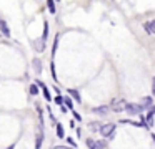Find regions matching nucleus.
<instances>
[{"label":"nucleus","mask_w":155,"mask_h":149,"mask_svg":"<svg viewBox=\"0 0 155 149\" xmlns=\"http://www.w3.org/2000/svg\"><path fill=\"white\" fill-rule=\"evenodd\" d=\"M115 128H117V126H115L114 123H108V124H102L100 128H98V131H100L102 138L112 139V138H114V134H115Z\"/></svg>","instance_id":"obj_1"},{"label":"nucleus","mask_w":155,"mask_h":149,"mask_svg":"<svg viewBox=\"0 0 155 149\" xmlns=\"http://www.w3.org/2000/svg\"><path fill=\"white\" fill-rule=\"evenodd\" d=\"M124 111H127L128 114H142L143 109L140 108V104H135V103H125Z\"/></svg>","instance_id":"obj_2"},{"label":"nucleus","mask_w":155,"mask_h":149,"mask_svg":"<svg viewBox=\"0 0 155 149\" xmlns=\"http://www.w3.org/2000/svg\"><path fill=\"white\" fill-rule=\"evenodd\" d=\"M35 85L38 86V89L42 91V95H44V98L47 99V101H52V96H50V89L47 88V85H45L44 81H40V79H35Z\"/></svg>","instance_id":"obj_3"},{"label":"nucleus","mask_w":155,"mask_h":149,"mask_svg":"<svg viewBox=\"0 0 155 149\" xmlns=\"http://www.w3.org/2000/svg\"><path fill=\"white\" fill-rule=\"evenodd\" d=\"M124 106H125V101L124 99H112L110 101V108L108 109H114V111H124Z\"/></svg>","instance_id":"obj_4"},{"label":"nucleus","mask_w":155,"mask_h":149,"mask_svg":"<svg viewBox=\"0 0 155 149\" xmlns=\"http://www.w3.org/2000/svg\"><path fill=\"white\" fill-rule=\"evenodd\" d=\"M105 142L104 141H95V139H87V147L90 149H105Z\"/></svg>","instance_id":"obj_5"},{"label":"nucleus","mask_w":155,"mask_h":149,"mask_svg":"<svg viewBox=\"0 0 155 149\" xmlns=\"http://www.w3.org/2000/svg\"><path fill=\"white\" fill-rule=\"evenodd\" d=\"M67 93H68V98H70L72 101H75V103H82L80 93H78L77 89H74V88H68V89H67Z\"/></svg>","instance_id":"obj_6"},{"label":"nucleus","mask_w":155,"mask_h":149,"mask_svg":"<svg viewBox=\"0 0 155 149\" xmlns=\"http://www.w3.org/2000/svg\"><path fill=\"white\" fill-rule=\"evenodd\" d=\"M152 106H153V98H152V96H143V98H142V103H140V108L142 109H145V108L150 109Z\"/></svg>","instance_id":"obj_7"},{"label":"nucleus","mask_w":155,"mask_h":149,"mask_svg":"<svg viewBox=\"0 0 155 149\" xmlns=\"http://www.w3.org/2000/svg\"><path fill=\"white\" fill-rule=\"evenodd\" d=\"M0 32H2L4 36H10V28H8L7 22H5L4 18H0Z\"/></svg>","instance_id":"obj_8"},{"label":"nucleus","mask_w":155,"mask_h":149,"mask_svg":"<svg viewBox=\"0 0 155 149\" xmlns=\"http://www.w3.org/2000/svg\"><path fill=\"white\" fill-rule=\"evenodd\" d=\"M32 68H34L35 75H40L42 73V60H38V58L32 60Z\"/></svg>","instance_id":"obj_9"},{"label":"nucleus","mask_w":155,"mask_h":149,"mask_svg":"<svg viewBox=\"0 0 155 149\" xmlns=\"http://www.w3.org/2000/svg\"><path fill=\"white\" fill-rule=\"evenodd\" d=\"M153 114H155L153 108H150V109H148V113H147V116H145V123H147V129H150V128H152V123H153Z\"/></svg>","instance_id":"obj_10"},{"label":"nucleus","mask_w":155,"mask_h":149,"mask_svg":"<svg viewBox=\"0 0 155 149\" xmlns=\"http://www.w3.org/2000/svg\"><path fill=\"white\" fill-rule=\"evenodd\" d=\"M34 48L37 50L38 53H42V51H45V42H42L40 38H37V40H34Z\"/></svg>","instance_id":"obj_11"},{"label":"nucleus","mask_w":155,"mask_h":149,"mask_svg":"<svg viewBox=\"0 0 155 149\" xmlns=\"http://www.w3.org/2000/svg\"><path fill=\"white\" fill-rule=\"evenodd\" d=\"M55 132H57V138H58V139H64V138H65L64 126H62L60 123H55Z\"/></svg>","instance_id":"obj_12"},{"label":"nucleus","mask_w":155,"mask_h":149,"mask_svg":"<svg viewBox=\"0 0 155 149\" xmlns=\"http://www.w3.org/2000/svg\"><path fill=\"white\" fill-rule=\"evenodd\" d=\"M145 30H147L148 35H155V22L153 20H148V22L145 23Z\"/></svg>","instance_id":"obj_13"},{"label":"nucleus","mask_w":155,"mask_h":149,"mask_svg":"<svg viewBox=\"0 0 155 149\" xmlns=\"http://www.w3.org/2000/svg\"><path fill=\"white\" fill-rule=\"evenodd\" d=\"M42 142H44V128H40L37 136V141H35V149H40L42 147Z\"/></svg>","instance_id":"obj_14"},{"label":"nucleus","mask_w":155,"mask_h":149,"mask_svg":"<svg viewBox=\"0 0 155 149\" xmlns=\"http://www.w3.org/2000/svg\"><path fill=\"white\" fill-rule=\"evenodd\" d=\"M108 106H97V108H94V113H97V114H102V116H107L108 114Z\"/></svg>","instance_id":"obj_15"},{"label":"nucleus","mask_w":155,"mask_h":149,"mask_svg":"<svg viewBox=\"0 0 155 149\" xmlns=\"http://www.w3.org/2000/svg\"><path fill=\"white\" fill-rule=\"evenodd\" d=\"M48 38V22H44V33H42V42H47Z\"/></svg>","instance_id":"obj_16"},{"label":"nucleus","mask_w":155,"mask_h":149,"mask_svg":"<svg viewBox=\"0 0 155 149\" xmlns=\"http://www.w3.org/2000/svg\"><path fill=\"white\" fill-rule=\"evenodd\" d=\"M64 106L67 109H74V101H72L68 96H64Z\"/></svg>","instance_id":"obj_17"},{"label":"nucleus","mask_w":155,"mask_h":149,"mask_svg":"<svg viewBox=\"0 0 155 149\" xmlns=\"http://www.w3.org/2000/svg\"><path fill=\"white\" fill-rule=\"evenodd\" d=\"M28 88H30V89H28V91H30V95H35V96H37L38 93H40V89H38V86L35 85V83H34V85H30Z\"/></svg>","instance_id":"obj_18"},{"label":"nucleus","mask_w":155,"mask_h":149,"mask_svg":"<svg viewBox=\"0 0 155 149\" xmlns=\"http://www.w3.org/2000/svg\"><path fill=\"white\" fill-rule=\"evenodd\" d=\"M47 7H48V10H50V13H55V10H57V8H55V2H54V0H48Z\"/></svg>","instance_id":"obj_19"},{"label":"nucleus","mask_w":155,"mask_h":149,"mask_svg":"<svg viewBox=\"0 0 155 149\" xmlns=\"http://www.w3.org/2000/svg\"><path fill=\"white\" fill-rule=\"evenodd\" d=\"M54 101H55V104L62 106V104H64V96H62V95H57V96H55Z\"/></svg>","instance_id":"obj_20"},{"label":"nucleus","mask_w":155,"mask_h":149,"mask_svg":"<svg viewBox=\"0 0 155 149\" xmlns=\"http://www.w3.org/2000/svg\"><path fill=\"white\" fill-rule=\"evenodd\" d=\"M57 48H58V36H55V40H54V48H52V55H55Z\"/></svg>","instance_id":"obj_21"},{"label":"nucleus","mask_w":155,"mask_h":149,"mask_svg":"<svg viewBox=\"0 0 155 149\" xmlns=\"http://www.w3.org/2000/svg\"><path fill=\"white\" fill-rule=\"evenodd\" d=\"M50 71H52V78H54V81H57V75H55V66H54V63H50Z\"/></svg>","instance_id":"obj_22"},{"label":"nucleus","mask_w":155,"mask_h":149,"mask_svg":"<svg viewBox=\"0 0 155 149\" xmlns=\"http://www.w3.org/2000/svg\"><path fill=\"white\" fill-rule=\"evenodd\" d=\"M65 141H67L70 146H75V147H77V142H75V139H74V138H65Z\"/></svg>","instance_id":"obj_23"},{"label":"nucleus","mask_w":155,"mask_h":149,"mask_svg":"<svg viewBox=\"0 0 155 149\" xmlns=\"http://www.w3.org/2000/svg\"><path fill=\"white\" fill-rule=\"evenodd\" d=\"M72 114H74V118H75V119H77V121H82V116H80V114H78V113H77V111H75V109H74V111H72Z\"/></svg>","instance_id":"obj_24"},{"label":"nucleus","mask_w":155,"mask_h":149,"mask_svg":"<svg viewBox=\"0 0 155 149\" xmlns=\"http://www.w3.org/2000/svg\"><path fill=\"white\" fill-rule=\"evenodd\" d=\"M60 111H62V113H67V108H65V106L62 104V106H60Z\"/></svg>","instance_id":"obj_25"},{"label":"nucleus","mask_w":155,"mask_h":149,"mask_svg":"<svg viewBox=\"0 0 155 149\" xmlns=\"http://www.w3.org/2000/svg\"><path fill=\"white\" fill-rule=\"evenodd\" d=\"M7 149H15V144H10V146H8Z\"/></svg>","instance_id":"obj_26"}]
</instances>
